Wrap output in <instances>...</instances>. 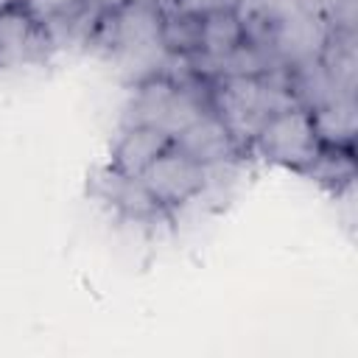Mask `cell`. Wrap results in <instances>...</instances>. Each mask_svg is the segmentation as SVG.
<instances>
[{
    "mask_svg": "<svg viewBox=\"0 0 358 358\" xmlns=\"http://www.w3.org/2000/svg\"><path fill=\"white\" fill-rule=\"evenodd\" d=\"M50 39L45 28L25 14L20 3L0 11V67H17L39 59L48 50Z\"/></svg>",
    "mask_w": 358,
    "mask_h": 358,
    "instance_id": "7",
    "label": "cell"
},
{
    "mask_svg": "<svg viewBox=\"0 0 358 358\" xmlns=\"http://www.w3.org/2000/svg\"><path fill=\"white\" fill-rule=\"evenodd\" d=\"M330 31H333V25L327 22V17L308 11V8H296L288 17H282L280 22H274L268 45L285 67H294V64L319 59L327 45Z\"/></svg>",
    "mask_w": 358,
    "mask_h": 358,
    "instance_id": "5",
    "label": "cell"
},
{
    "mask_svg": "<svg viewBox=\"0 0 358 358\" xmlns=\"http://www.w3.org/2000/svg\"><path fill=\"white\" fill-rule=\"evenodd\" d=\"M246 39L238 11H210L201 17V50L196 56L218 59Z\"/></svg>",
    "mask_w": 358,
    "mask_h": 358,
    "instance_id": "10",
    "label": "cell"
},
{
    "mask_svg": "<svg viewBox=\"0 0 358 358\" xmlns=\"http://www.w3.org/2000/svg\"><path fill=\"white\" fill-rule=\"evenodd\" d=\"M291 106L299 103L291 92V76L285 64L268 70L266 76H224L215 78L210 90V109L227 123L241 148L252 145L255 134L271 115Z\"/></svg>",
    "mask_w": 358,
    "mask_h": 358,
    "instance_id": "1",
    "label": "cell"
},
{
    "mask_svg": "<svg viewBox=\"0 0 358 358\" xmlns=\"http://www.w3.org/2000/svg\"><path fill=\"white\" fill-rule=\"evenodd\" d=\"M252 145L268 162H277L294 171H305L322 151L313 115L305 106H291V109L271 115L255 134Z\"/></svg>",
    "mask_w": 358,
    "mask_h": 358,
    "instance_id": "3",
    "label": "cell"
},
{
    "mask_svg": "<svg viewBox=\"0 0 358 358\" xmlns=\"http://www.w3.org/2000/svg\"><path fill=\"white\" fill-rule=\"evenodd\" d=\"M173 145V137H168L159 129L151 126H123L115 148H112V165L129 176H140L162 151Z\"/></svg>",
    "mask_w": 358,
    "mask_h": 358,
    "instance_id": "9",
    "label": "cell"
},
{
    "mask_svg": "<svg viewBox=\"0 0 358 358\" xmlns=\"http://www.w3.org/2000/svg\"><path fill=\"white\" fill-rule=\"evenodd\" d=\"M173 145L196 159L199 165H218V162H232L241 154V143L232 137L227 123L213 112H201L190 126H185L176 137Z\"/></svg>",
    "mask_w": 358,
    "mask_h": 358,
    "instance_id": "6",
    "label": "cell"
},
{
    "mask_svg": "<svg viewBox=\"0 0 358 358\" xmlns=\"http://www.w3.org/2000/svg\"><path fill=\"white\" fill-rule=\"evenodd\" d=\"M322 145L350 148L355 137V98H336L319 109H310Z\"/></svg>",
    "mask_w": 358,
    "mask_h": 358,
    "instance_id": "11",
    "label": "cell"
},
{
    "mask_svg": "<svg viewBox=\"0 0 358 358\" xmlns=\"http://www.w3.org/2000/svg\"><path fill=\"white\" fill-rule=\"evenodd\" d=\"M207 109L210 106H204L196 90H190L185 81H176L173 76L159 73L137 81L134 95L123 109V126H151L168 137H176Z\"/></svg>",
    "mask_w": 358,
    "mask_h": 358,
    "instance_id": "2",
    "label": "cell"
},
{
    "mask_svg": "<svg viewBox=\"0 0 358 358\" xmlns=\"http://www.w3.org/2000/svg\"><path fill=\"white\" fill-rule=\"evenodd\" d=\"M22 8H25V14H31L39 25L42 22H48V20H53L56 14H62V11H67V8H73L76 3H81V0H17Z\"/></svg>",
    "mask_w": 358,
    "mask_h": 358,
    "instance_id": "13",
    "label": "cell"
},
{
    "mask_svg": "<svg viewBox=\"0 0 358 358\" xmlns=\"http://www.w3.org/2000/svg\"><path fill=\"white\" fill-rule=\"evenodd\" d=\"M140 182L162 210H171V207H179V204L196 199L207 185L204 165H199L196 159L182 154L176 145L162 151L140 173Z\"/></svg>",
    "mask_w": 358,
    "mask_h": 358,
    "instance_id": "4",
    "label": "cell"
},
{
    "mask_svg": "<svg viewBox=\"0 0 358 358\" xmlns=\"http://www.w3.org/2000/svg\"><path fill=\"white\" fill-rule=\"evenodd\" d=\"M92 190L98 199L109 201L120 215L126 218H137L145 221L151 215H157L162 207L151 199V193L143 187L140 176H129L123 171H117L115 165L98 168L92 176Z\"/></svg>",
    "mask_w": 358,
    "mask_h": 358,
    "instance_id": "8",
    "label": "cell"
},
{
    "mask_svg": "<svg viewBox=\"0 0 358 358\" xmlns=\"http://www.w3.org/2000/svg\"><path fill=\"white\" fill-rule=\"evenodd\" d=\"M159 39L162 48L173 56H196L201 50V17L173 8L162 17Z\"/></svg>",
    "mask_w": 358,
    "mask_h": 358,
    "instance_id": "12",
    "label": "cell"
},
{
    "mask_svg": "<svg viewBox=\"0 0 358 358\" xmlns=\"http://www.w3.org/2000/svg\"><path fill=\"white\" fill-rule=\"evenodd\" d=\"M241 0H173V8L187 14H210V11H238Z\"/></svg>",
    "mask_w": 358,
    "mask_h": 358,
    "instance_id": "14",
    "label": "cell"
}]
</instances>
